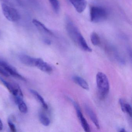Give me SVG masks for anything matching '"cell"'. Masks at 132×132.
Instances as JSON below:
<instances>
[{
    "mask_svg": "<svg viewBox=\"0 0 132 132\" xmlns=\"http://www.w3.org/2000/svg\"><path fill=\"white\" fill-rule=\"evenodd\" d=\"M96 85L99 97L105 98L109 93L110 85L107 76L103 72H98L96 76Z\"/></svg>",
    "mask_w": 132,
    "mask_h": 132,
    "instance_id": "6da1fadb",
    "label": "cell"
},
{
    "mask_svg": "<svg viewBox=\"0 0 132 132\" xmlns=\"http://www.w3.org/2000/svg\"><path fill=\"white\" fill-rule=\"evenodd\" d=\"M108 15L107 11L101 7L92 6L90 8V18L91 22L98 23L106 19Z\"/></svg>",
    "mask_w": 132,
    "mask_h": 132,
    "instance_id": "7a4b0ae2",
    "label": "cell"
},
{
    "mask_svg": "<svg viewBox=\"0 0 132 132\" xmlns=\"http://www.w3.org/2000/svg\"><path fill=\"white\" fill-rule=\"evenodd\" d=\"M1 7L4 15L9 21L16 22L20 19V15L19 12L15 8L5 3L2 4Z\"/></svg>",
    "mask_w": 132,
    "mask_h": 132,
    "instance_id": "3957f363",
    "label": "cell"
},
{
    "mask_svg": "<svg viewBox=\"0 0 132 132\" xmlns=\"http://www.w3.org/2000/svg\"><path fill=\"white\" fill-rule=\"evenodd\" d=\"M66 29L67 32L71 38L75 43H78L82 35L79 30L74 23L69 18L66 19Z\"/></svg>",
    "mask_w": 132,
    "mask_h": 132,
    "instance_id": "277c9868",
    "label": "cell"
},
{
    "mask_svg": "<svg viewBox=\"0 0 132 132\" xmlns=\"http://www.w3.org/2000/svg\"><path fill=\"white\" fill-rule=\"evenodd\" d=\"M68 99L69 101H70L72 103V105H74L75 109L76 110V112H77L78 118L79 120H80L81 125L82 127H83L85 131L87 132H90V127H89V125L88 124V122L86 121V119L84 117V116H83V114L82 113L81 109H80L78 104L76 102H75L73 100L70 98H69Z\"/></svg>",
    "mask_w": 132,
    "mask_h": 132,
    "instance_id": "5b68a950",
    "label": "cell"
},
{
    "mask_svg": "<svg viewBox=\"0 0 132 132\" xmlns=\"http://www.w3.org/2000/svg\"><path fill=\"white\" fill-rule=\"evenodd\" d=\"M0 81L2 82V83L14 96H20L23 97L22 91L18 84L11 83L4 80V79L1 77Z\"/></svg>",
    "mask_w": 132,
    "mask_h": 132,
    "instance_id": "8992f818",
    "label": "cell"
},
{
    "mask_svg": "<svg viewBox=\"0 0 132 132\" xmlns=\"http://www.w3.org/2000/svg\"><path fill=\"white\" fill-rule=\"evenodd\" d=\"M0 67L4 69L10 75L17 78L22 81H26V80L21 75L15 68L10 65L3 61H0Z\"/></svg>",
    "mask_w": 132,
    "mask_h": 132,
    "instance_id": "52a82bcc",
    "label": "cell"
},
{
    "mask_svg": "<svg viewBox=\"0 0 132 132\" xmlns=\"http://www.w3.org/2000/svg\"><path fill=\"white\" fill-rule=\"evenodd\" d=\"M84 107L86 112L88 116L89 117L90 119L95 124L96 128L98 129H100V126L98 120L97 116L94 111L91 109V107L87 104H85L84 105Z\"/></svg>",
    "mask_w": 132,
    "mask_h": 132,
    "instance_id": "ba28073f",
    "label": "cell"
},
{
    "mask_svg": "<svg viewBox=\"0 0 132 132\" xmlns=\"http://www.w3.org/2000/svg\"><path fill=\"white\" fill-rule=\"evenodd\" d=\"M35 67L46 73H51L53 71L52 67L40 58H37Z\"/></svg>",
    "mask_w": 132,
    "mask_h": 132,
    "instance_id": "9c48e42d",
    "label": "cell"
},
{
    "mask_svg": "<svg viewBox=\"0 0 132 132\" xmlns=\"http://www.w3.org/2000/svg\"><path fill=\"white\" fill-rule=\"evenodd\" d=\"M69 1L78 13H82L86 8V0H69Z\"/></svg>",
    "mask_w": 132,
    "mask_h": 132,
    "instance_id": "30bf717a",
    "label": "cell"
},
{
    "mask_svg": "<svg viewBox=\"0 0 132 132\" xmlns=\"http://www.w3.org/2000/svg\"><path fill=\"white\" fill-rule=\"evenodd\" d=\"M19 60L21 63L28 66H35L37 58L32 57L26 54H21L19 56Z\"/></svg>",
    "mask_w": 132,
    "mask_h": 132,
    "instance_id": "8fae6325",
    "label": "cell"
},
{
    "mask_svg": "<svg viewBox=\"0 0 132 132\" xmlns=\"http://www.w3.org/2000/svg\"><path fill=\"white\" fill-rule=\"evenodd\" d=\"M32 23L37 28L38 30L42 33L49 35H53L52 32L39 21L37 20L36 19H34L32 20Z\"/></svg>",
    "mask_w": 132,
    "mask_h": 132,
    "instance_id": "7c38bea8",
    "label": "cell"
},
{
    "mask_svg": "<svg viewBox=\"0 0 132 132\" xmlns=\"http://www.w3.org/2000/svg\"><path fill=\"white\" fill-rule=\"evenodd\" d=\"M15 97V101L18 105L19 110L22 113H26L28 112V108L27 105L23 100V97L20 96Z\"/></svg>",
    "mask_w": 132,
    "mask_h": 132,
    "instance_id": "4fadbf2b",
    "label": "cell"
},
{
    "mask_svg": "<svg viewBox=\"0 0 132 132\" xmlns=\"http://www.w3.org/2000/svg\"><path fill=\"white\" fill-rule=\"evenodd\" d=\"M72 79L75 83L78 84L84 89L87 90L89 89L88 84L87 83V82L81 77L76 76L72 77Z\"/></svg>",
    "mask_w": 132,
    "mask_h": 132,
    "instance_id": "5bb4252c",
    "label": "cell"
},
{
    "mask_svg": "<svg viewBox=\"0 0 132 132\" xmlns=\"http://www.w3.org/2000/svg\"><path fill=\"white\" fill-rule=\"evenodd\" d=\"M119 102L122 111L128 114L131 117L132 116V108L130 105L126 102L122 98L120 99Z\"/></svg>",
    "mask_w": 132,
    "mask_h": 132,
    "instance_id": "9a60e30c",
    "label": "cell"
},
{
    "mask_svg": "<svg viewBox=\"0 0 132 132\" xmlns=\"http://www.w3.org/2000/svg\"><path fill=\"white\" fill-rule=\"evenodd\" d=\"M30 92L34 96L35 98L40 103L44 109L46 110L48 109V106L47 104L45 102V101L43 98V97L37 91L34 90V89H30Z\"/></svg>",
    "mask_w": 132,
    "mask_h": 132,
    "instance_id": "2e32d148",
    "label": "cell"
},
{
    "mask_svg": "<svg viewBox=\"0 0 132 132\" xmlns=\"http://www.w3.org/2000/svg\"><path fill=\"white\" fill-rule=\"evenodd\" d=\"M39 119L41 123L45 126H48L50 125L51 121L50 119L45 114L43 113H40L39 114Z\"/></svg>",
    "mask_w": 132,
    "mask_h": 132,
    "instance_id": "e0dca14e",
    "label": "cell"
},
{
    "mask_svg": "<svg viewBox=\"0 0 132 132\" xmlns=\"http://www.w3.org/2000/svg\"><path fill=\"white\" fill-rule=\"evenodd\" d=\"M90 40L92 44L96 46L100 44V38L98 35L95 32H93L90 36Z\"/></svg>",
    "mask_w": 132,
    "mask_h": 132,
    "instance_id": "ac0fdd59",
    "label": "cell"
},
{
    "mask_svg": "<svg viewBox=\"0 0 132 132\" xmlns=\"http://www.w3.org/2000/svg\"><path fill=\"white\" fill-rule=\"evenodd\" d=\"M54 11L59 13L60 10V4L58 0H48Z\"/></svg>",
    "mask_w": 132,
    "mask_h": 132,
    "instance_id": "d6986e66",
    "label": "cell"
},
{
    "mask_svg": "<svg viewBox=\"0 0 132 132\" xmlns=\"http://www.w3.org/2000/svg\"><path fill=\"white\" fill-rule=\"evenodd\" d=\"M8 123L10 128L12 132H15L16 131V127L15 125L13 123L12 121L10 119H9L8 120Z\"/></svg>",
    "mask_w": 132,
    "mask_h": 132,
    "instance_id": "ffe728a7",
    "label": "cell"
},
{
    "mask_svg": "<svg viewBox=\"0 0 132 132\" xmlns=\"http://www.w3.org/2000/svg\"><path fill=\"white\" fill-rule=\"evenodd\" d=\"M3 129V123L1 121V119H0V130H2Z\"/></svg>",
    "mask_w": 132,
    "mask_h": 132,
    "instance_id": "44dd1931",
    "label": "cell"
},
{
    "mask_svg": "<svg viewBox=\"0 0 132 132\" xmlns=\"http://www.w3.org/2000/svg\"><path fill=\"white\" fill-rule=\"evenodd\" d=\"M44 42L45 44L48 45H50V44H51V41H50V40H47V39H46V40H45Z\"/></svg>",
    "mask_w": 132,
    "mask_h": 132,
    "instance_id": "7402d4cb",
    "label": "cell"
},
{
    "mask_svg": "<svg viewBox=\"0 0 132 132\" xmlns=\"http://www.w3.org/2000/svg\"><path fill=\"white\" fill-rule=\"evenodd\" d=\"M119 131L120 132H126V130H125L124 128H122L119 129Z\"/></svg>",
    "mask_w": 132,
    "mask_h": 132,
    "instance_id": "603a6c76",
    "label": "cell"
},
{
    "mask_svg": "<svg viewBox=\"0 0 132 132\" xmlns=\"http://www.w3.org/2000/svg\"><path fill=\"white\" fill-rule=\"evenodd\" d=\"M0 1H2L3 3H7L9 2V0H0Z\"/></svg>",
    "mask_w": 132,
    "mask_h": 132,
    "instance_id": "cb8c5ba5",
    "label": "cell"
}]
</instances>
